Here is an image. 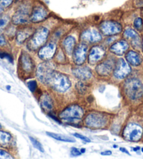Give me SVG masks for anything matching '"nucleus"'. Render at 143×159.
<instances>
[{
  "instance_id": "34",
  "label": "nucleus",
  "mask_w": 143,
  "mask_h": 159,
  "mask_svg": "<svg viewBox=\"0 0 143 159\" xmlns=\"http://www.w3.org/2000/svg\"><path fill=\"white\" fill-rule=\"evenodd\" d=\"M73 135L76 137V138H77L78 139H80L81 140H83L86 142H90V139L89 138H86V136H84L82 135H80V134H78V133H74Z\"/></svg>"
},
{
  "instance_id": "43",
  "label": "nucleus",
  "mask_w": 143,
  "mask_h": 159,
  "mask_svg": "<svg viewBox=\"0 0 143 159\" xmlns=\"http://www.w3.org/2000/svg\"><path fill=\"white\" fill-rule=\"evenodd\" d=\"M85 152H86V149H84V148L83 149V148H82V149H81V153H85Z\"/></svg>"
},
{
  "instance_id": "26",
  "label": "nucleus",
  "mask_w": 143,
  "mask_h": 159,
  "mask_svg": "<svg viewBox=\"0 0 143 159\" xmlns=\"http://www.w3.org/2000/svg\"><path fill=\"white\" fill-rule=\"evenodd\" d=\"M12 139V136L9 133L0 131V145L2 146H7L9 144Z\"/></svg>"
},
{
  "instance_id": "11",
  "label": "nucleus",
  "mask_w": 143,
  "mask_h": 159,
  "mask_svg": "<svg viewBox=\"0 0 143 159\" xmlns=\"http://www.w3.org/2000/svg\"><path fill=\"white\" fill-rule=\"evenodd\" d=\"M81 39L84 42L90 43H98L103 39V37L100 31L94 28H90L84 30L81 34Z\"/></svg>"
},
{
  "instance_id": "16",
  "label": "nucleus",
  "mask_w": 143,
  "mask_h": 159,
  "mask_svg": "<svg viewBox=\"0 0 143 159\" xmlns=\"http://www.w3.org/2000/svg\"><path fill=\"white\" fill-rule=\"evenodd\" d=\"M123 37L126 39L130 40L131 44L136 48H139L141 46V39L140 35L137 34L136 30L128 27L123 32Z\"/></svg>"
},
{
  "instance_id": "42",
  "label": "nucleus",
  "mask_w": 143,
  "mask_h": 159,
  "mask_svg": "<svg viewBox=\"0 0 143 159\" xmlns=\"http://www.w3.org/2000/svg\"><path fill=\"white\" fill-rule=\"evenodd\" d=\"M133 149L134 152H137V151H138L140 149V147H136V148H133Z\"/></svg>"
},
{
  "instance_id": "19",
  "label": "nucleus",
  "mask_w": 143,
  "mask_h": 159,
  "mask_svg": "<svg viewBox=\"0 0 143 159\" xmlns=\"http://www.w3.org/2000/svg\"><path fill=\"white\" fill-rule=\"evenodd\" d=\"M113 63L109 60H107L98 65L96 67V72L100 76H106L110 75L112 70H113Z\"/></svg>"
},
{
  "instance_id": "37",
  "label": "nucleus",
  "mask_w": 143,
  "mask_h": 159,
  "mask_svg": "<svg viewBox=\"0 0 143 159\" xmlns=\"http://www.w3.org/2000/svg\"><path fill=\"white\" fill-rule=\"evenodd\" d=\"M0 57H2V58H7L9 61L12 62V57L10 56L9 54L5 53H0Z\"/></svg>"
},
{
  "instance_id": "20",
  "label": "nucleus",
  "mask_w": 143,
  "mask_h": 159,
  "mask_svg": "<svg viewBox=\"0 0 143 159\" xmlns=\"http://www.w3.org/2000/svg\"><path fill=\"white\" fill-rule=\"evenodd\" d=\"M72 73L76 78L82 81L88 80L92 76V72L89 67H76L72 70Z\"/></svg>"
},
{
  "instance_id": "32",
  "label": "nucleus",
  "mask_w": 143,
  "mask_h": 159,
  "mask_svg": "<svg viewBox=\"0 0 143 159\" xmlns=\"http://www.w3.org/2000/svg\"><path fill=\"white\" fill-rule=\"evenodd\" d=\"M0 158H13L12 155L9 153L8 152H7L6 151L4 150H2V149H0Z\"/></svg>"
},
{
  "instance_id": "35",
  "label": "nucleus",
  "mask_w": 143,
  "mask_h": 159,
  "mask_svg": "<svg viewBox=\"0 0 143 159\" xmlns=\"http://www.w3.org/2000/svg\"><path fill=\"white\" fill-rule=\"evenodd\" d=\"M81 154L80 150L76 149L75 147H72L71 149V155L72 156H79Z\"/></svg>"
},
{
  "instance_id": "10",
  "label": "nucleus",
  "mask_w": 143,
  "mask_h": 159,
  "mask_svg": "<svg viewBox=\"0 0 143 159\" xmlns=\"http://www.w3.org/2000/svg\"><path fill=\"white\" fill-rule=\"evenodd\" d=\"M48 11L42 5H37L31 11L30 21L33 23H38L45 20L48 18Z\"/></svg>"
},
{
  "instance_id": "28",
  "label": "nucleus",
  "mask_w": 143,
  "mask_h": 159,
  "mask_svg": "<svg viewBox=\"0 0 143 159\" xmlns=\"http://www.w3.org/2000/svg\"><path fill=\"white\" fill-rule=\"evenodd\" d=\"M29 138L30 139V141H31V142L32 143V145H33V146H34V147H35L36 149H38L39 151H40L41 152H44V149L42 145L41 144V143H40L39 142H38L36 139L33 138L32 137H30Z\"/></svg>"
},
{
  "instance_id": "3",
  "label": "nucleus",
  "mask_w": 143,
  "mask_h": 159,
  "mask_svg": "<svg viewBox=\"0 0 143 159\" xmlns=\"http://www.w3.org/2000/svg\"><path fill=\"white\" fill-rule=\"evenodd\" d=\"M125 93L131 100L140 99L143 95V85L139 79H129L125 82Z\"/></svg>"
},
{
  "instance_id": "45",
  "label": "nucleus",
  "mask_w": 143,
  "mask_h": 159,
  "mask_svg": "<svg viewBox=\"0 0 143 159\" xmlns=\"http://www.w3.org/2000/svg\"><path fill=\"white\" fill-rule=\"evenodd\" d=\"M113 147H114V148H117L118 147H117V145H114Z\"/></svg>"
},
{
  "instance_id": "25",
  "label": "nucleus",
  "mask_w": 143,
  "mask_h": 159,
  "mask_svg": "<svg viewBox=\"0 0 143 159\" xmlns=\"http://www.w3.org/2000/svg\"><path fill=\"white\" fill-rule=\"evenodd\" d=\"M46 134L51 138H53L55 139H57V140L62 141V142H75V140L74 139H72L70 137L65 136L62 135H60V134L54 133H49L46 132Z\"/></svg>"
},
{
  "instance_id": "4",
  "label": "nucleus",
  "mask_w": 143,
  "mask_h": 159,
  "mask_svg": "<svg viewBox=\"0 0 143 159\" xmlns=\"http://www.w3.org/2000/svg\"><path fill=\"white\" fill-rule=\"evenodd\" d=\"M108 121L107 116L99 112H92L85 119V124L91 128H100L105 126Z\"/></svg>"
},
{
  "instance_id": "13",
  "label": "nucleus",
  "mask_w": 143,
  "mask_h": 159,
  "mask_svg": "<svg viewBox=\"0 0 143 159\" xmlns=\"http://www.w3.org/2000/svg\"><path fill=\"white\" fill-rule=\"evenodd\" d=\"M131 72V68L124 60L121 58L117 62L114 70V75L117 79H123Z\"/></svg>"
},
{
  "instance_id": "17",
  "label": "nucleus",
  "mask_w": 143,
  "mask_h": 159,
  "mask_svg": "<svg viewBox=\"0 0 143 159\" xmlns=\"http://www.w3.org/2000/svg\"><path fill=\"white\" fill-rule=\"evenodd\" d=\"M128 43L126 40L122 39L117 41V42L114 43L113 44H112L110 48H109V51L112 53L117 55V56H122L128 51Z\"/></svg>"
},
{
  "instance_id": "46",
  "label": "nucleus",
  "mask_w": 143,
  "mask_h": 159,
  "mask_svg": "<svg viewBox=\"0 0 143 159\" xmlns=\"http://www.w3.org/2000/svg\"><path fill=\"white\" fill-rule=\"evenodd\" d=\"M7 88H8V90H10V89H11V87L10 86H7Z\"/></svg>"
},
{
  "instance_id": "39",
  "label": "nucleus",
  "mask_w": 143,
  "mask_h": 159,
  "mask_svg": "<svg viewBox=\"0 0 143 159\" xmlns=\"http://www.w3.org/2000/svg\"><path fill=\"white\" fill-rule=\"evenodd\" d=\"M112 153L111 151L106 150V151H104V152H101V155H103V156H110Z\"/></svg>"
},
{
  "instance_id": "40",
  "label": "nucleus",
  "mask_w": 143,
  "mask_h": 159,
  "mask_svg": "<svg viewBox=\"0 0 143 159\" xmlns=\"http://www.w3.org/2000/svg\"><path fill=\"white\" fill-rule=\"evenodd\" d=\"M48 116H50L51 119H53L54 120H56V121L57 122V123H60V120L59 119H58L56 117V116H54L53 114H52L51 113H49L48 114Z\"/></svg>"
},
{
  "instance_id": "23",
  "label": "nucleus",
  "mask_w": 143,
  "mask_h": 159,
  "mask_svg": "<svg viewBox=\"0 0 143 159\" xmlns=\"http://www.w3.org/2000/svg\"><path fill=\"white\" fill-rule=\"evenodd\" d=\"M40 106L44 111L49 112L53 109V103L51 98L47 94H43L39 99Z\"/></svg>"
},
{
  "instance_id": "33",
  "label": "nucleus",
  "mask_w": 143,
  "mask_h": 159,
  "mask_svg": "<svg viewBox=\"0 0 143 159\" xmlns=\"http://www.w3.org/2000/svg\"><path fill=\"white\" fill-rule=\"evenodd\" d=\"M13 0H0V4L2 7H9L13 3Z\"/></svg>"
},
{
  "instance_id": "9",
  "label": "nucleus",
  "mask_w": 143,
  "mask_h": 159,
  "mask_svg": "<svg viewBox=\"0 0 143 159\" xmlns=\"http://www.w3.org/2000/svg\"><path fill=\"white\" fill-rule=\"evenodd\" d=\"M55 72L53 63L46 61L41 63L37 70V76L39 80L44 84H48L52 74Z\"/></svg>"
},
{
  "instance_id": "27",
  "label": "nucleus",
  "mask_w": 143,
  "mask_h": 159,
  "mask_svg": "<svg viewBox=\"0 0 143 159\" xmlns=\"http://www.w3.org/2000/svg\"><path fill=\"white\" fill-rule=\"evenodd\" d=\"M10 21L9 18L8 16H2V17L0 18V32L5 29L8 24H9Z\"/></svg>"
},
{
  "instance_id": "6",
  "label": "nucleus",
  "mask_w": 143,
  "mask_h": 159,
  "mask_svg": "<svg viewBox=\"0 0 143 159\" xmlns=\"http://www.w3.org/2000/svg\"><path fill=\"white\" fill-rule=\"evenodd\" d=\"M122 25L114 20L103 21L100 25V31L105 36L112 37L120 34L122 32Z\"/></svg>"
},
{
  "instance_id": "12",
  "label": "nucleus",
  "mask_w": 143,
  "mask_h": 159,
  "mask_svg": "<svg viewBox=\"0 0 143 159\" xmlns=\"http://www.w3.org/2000/svg\"><path fill=\"white\" fill-rule=\"evenodd\" d=\"M88 53V46L84 42L79 43L76 46L73 51V60L76 65H81L86 59Z\"/></svg>"
},
{
  "instance_id": "8",
  "label": "nucleus",
  "mask_w": 143,
  "mask_h": 159,
  "mask_svg": "<svg viewBox=\"0 0 143 159\" xmlns=\"http://www.w3.org/2000/svg\"><path fill=\"white\" fill-rule=\"evenodd\" d=\"M30 5L24 4L21 5L12 17V23L14 25H25L30 21Z\"/></svg>"
},
{
  "instance_id": "49",
  "label": "nucleus",
  "mask_w": 143,
  "mask_h": 159,
  "mask_svg": "<svg viewBox=\"0 0 143 159\" xmlns=\"http://www.w3.org/2000/svg\"><path fill=\"white\" fill-rule=\"evenodd\" d=\"M0 128H1V125H0Z\"/></svg>"
},
{
  "instance_id": "21",
  "label": "nucleus",
  "mask_w": 143,
  "mask_h": 159,
  "mask_svg": "<svg viewBox=\"0 0 143 159\" xmlns=\"http://www.w3.org/2000/svg\"><path fill=\"white\" fill-rule=\"evenodd\" d=\"M21 62L22 68L25 72L28 73L32 72L34 68V64H33L32 57L30 56L28 53H27L26 52H23L21 56Z\"/></svg>"
},
{
  "instance_id": "41",
  "label": "nucleus",
  "mask_w": 143,
  "mask_h": 159,
  "mask_svg": "<svg viewBox=\"0 0 143 159\" xmlns=\"http://www.w3.org/2000/svg\"><path fill=\"white\" fill-rule=\"evenodd\" d=\"M120 151H121V152H122L125 153H126V154H128V155H129V156L131 155L130 153L128 152V151L126 150V149H125V148H123V147L120 148Z\"/></svg>"
},
{
  "instance_id": "36",
  "label": "nucleus",
  "mask_w": 143,
  "mask_h": 159,
  "mask_svg": "<svg viewBox=\"0 0 143 159\" xmlns=\"http://www.w3.org/2000/svg\"><path fill=\"white\" fill-rule=\"evenodd\" d=\"M133 4L137 8H143V0H133Z\"/></svg>"
},
{
  "instance_id": "29",
  "label": "nucleus",
  "mask_w": 143,
  "mask_h": 159,
  "mask_svg": "<svg viewBox=\"0 0 143 159\" xmlns=\"http://www.w3.org/2000/svg\"><path fill=\"white\" fill-rule=\"evenodd\" d=\"M134 27L137 30H141L143 27V20L141 18H136L133 22Z\"/></svg>"
},
{
  "instance_id": "15",
  "label": "nucleus",
  "mask_w": 143,
  "mask_h": 159,
  "mask_svg": "<svg viewBox=\"0 0 143 159\" xmlns=\"http://www.w3.org/2000/svg\"><path fill=\"white\" fill-rule=\"evenodd\" d=\"M105 48L103 46L96 45L93 46L89 54V62L90 64H95L103 60L105 56Z\"/></svg>"
},
{
  "instance_id": "18",
  "label": "nucleus",
  "mask_w": 143,
  "mask_h": 159,
  "mask_svg": "<svg viewBox=\"0 0 143 159\" xmlns=\"http://www.w3.org/2000/svg\"><path fill=\"white\" fill-rule=\"evenodd\" d=\"M33 33H34V30L30 27H25L19 30L16 34V42L18 44H22L27 39L30 38Z\"/></svg>"
},
{
  "instance_id": "30",
  "label": "nucleus",
  "mask_w": 143,
  "mask_h": 159,
  "mask_svg": "<svg viewBox=\"0 0 143 159\" xmlns=\"http://www.w3.org/2000/svg\"><path fill=\"white\" fill-rule=\"evenodd\" d=\"M76 89L78 90V91L84 94L86 92L87 90V86L85 85L84 82H79V83L76 84Z\"/></svg>"
},
{
  "instance_id": "1",
  "label": "nucleus",
  "mask_w": 143,
  "mask_h": 159,
  "mask_svg": "<svg viewBox=\"0 0 143 159\" xmlns=\"http://www.w3.org/2000/svg\"><path fill=\"white\" fill-rule=\"evenodd\" d=\"M49 36V30L45 27H40L34 32L27 43L30 51H36L45 44Z\"/></svg>"
},
{
  "instance_id": "31",
  "label": "nucleus",
  "mask_w": 143,
  "mask_h": 159,
  "mask_svg": "<svg viewBox=\"0 0 143 159\" xmlns=\"http://www.w3.org/2000/svg\"><path fill=\"white\" fill-rule=\"evenodd\" d=\"M27 86H28L31 92H35L37 88V84L36 81H30L27 83Z\"/></svg>"
},
{
  "instance_id": "24",
  "label": "nucleus",
  "mask_w": 143,
  "mask_h": 159,
  "mask_svg": "<svg viewBox=\"0 0 143 159\" xmlns=\"http://www.w3.org/2000/svg\"><path fill=\"white\" fill-rule=\"evenodd\" d=\"M126 58L127 62L130 63L133 66H138L142 62V58L137 52L134 51H130L126 53Z\"/></svg>"
},
{
  "instance_id": "2",
  "label": "nucleus",
  "mask_w": 143,
  "mask_h": 159,
  "mask_svg": "<svg viewBox=\"0 0 143 159\" xmlns=\"http://www.w3.org/2000/svg\"><path fill=\"white\" fill-rule=\"evenodd\" d=\"M48 84L58 92H65L71 86V81L64 74L54 72L48 82Z\"/></svg>"
},
{
  "instance_id": "48",
  "label": "nucleus",
  "mask_w": 143,
  "mask_h": 159,
  "mask_svg": "<svg viewBox=\"0 0 143 159\" xmlns=\"http://www.w3.org/2000/svg\"><path fill=\"white\" fill-rule=\"evenodd\" d=\"M142 152H143V148H142Z\"/></svg>"
},
{
  "instance_id": "44",
  "label": "nucleus",
  "mask_w": 143,
  "mask_h": 159,
  "mask_svg": "<svg viewBox=\"0 0 143 159\" xmlns=\"http://www.w3.org/2000/svg\"><path fill=\"white\" fill-rule=\"evenodd\" d=\"M2 12V7L1 6V4H0V14H1Z\"/></svg>"
},
{
  "instance_id": "47",
  "label": "nucleus",
  "mask_w": 143,
  "mask_h": 159,
  "mask_svg": "<svg viewBox=\"0 0 143 159\" xmlns=\"http://www.w3.org/2000/svg\"><path fill=\"white\" fill-rule=\"evenodd\" d=\"M142 49H143V41H142Z\"/></svg>"
},
{
  "instance_id": "38",
  "label": "nucleus",
  "mask_w": 143,
  "mask_h": 159,
  "mask_svg": "<svg viewBox=\"0 0 143 159\" xmlns=\"http://www.w3.org/2000/svg\"><path fill=\"white\" fill-rule=\"evenodd\" d=\"M6 44V40L3 36H0V46H4Z\"/></svg>"
},
{
  "instance_id": "22",
  "label": "nucleus",
  "mask_w": 143,
  "mask_h": 159,
  "mask_svg": "<svg viewBox=\"0 0 143 159\" xmlns=\"http://www.w3.org/2000/svg\"><path fill=\"white\" fill-rule=\"evenodd\" d=\"M62 47L68 55H72L76 47V39L73 36L66 37L62 41Z\"/></svg>"
},
{
  "instance_id": "14",
  "label": "nucleus",
  "mask_w": 143,
  "mask_h": 159,
  "mask_svg": "<svg viewBox=\"0 0 143 159\" xmlns=\"http://www.w3.org/2000/svg\"><path fill=\"white\" fill-rule=\"evenodd\" d=\"M56 44L54 42L48 43L41 47L38 52V56L42 60L47 61L53 57L56 53Z\"/></svg>"
},
{
  "instance_id": "5",
  "label": "nucleus",
  "mask_w": 143,
  "mask_h": 159,
  "mask_svg": "<svg viewBox=\"0 0 143 159\" xmlns=\"http://www.w3.org/2000/svg\"><path fill=\"white\" fill-rule=\"evenodd\" d=\"M142 128L136 123H131L126 126L123 132V138L131 142H137L142 136Z\"/></svg>"
},
{
  "instance_id": "7",
  "label": "nucleus",
  "mask_w": 143,
  "mask_h": 159,
  "mask_svg": "<svg viewBox=\"0 0 143 159\" xmlns=\"http://www.w3.org/2000/svg\"><path fill=\"white\" fill-rule=\"evenodd\" d=\"M84 111L79 105H71L64 109L60 114V118L63 120H79L83 117Z\"/></svg>"
}]
</instances>
